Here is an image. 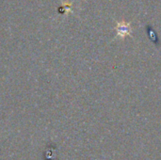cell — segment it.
I'll use <instances>...</instances> for the list:
<instances>
[{
	"instance_id": "obj_1",
	"label": "cell",
	"mask_w": 161,
	"mask_h": 160,
	"mask_svg": "<svg viewBox=\"0 0 161 160\" xmlns=\"http://www.w3.org/2000/svg\"><path fill=\"white\" fill-rule=\"evenodd\" d=\"M62 6H65V7H67V9L65 10V11L67 12V11H70L71 10V7H72V2H70V1H67V0H64V1H62Z\"/></svg>"
}]
</instances>
